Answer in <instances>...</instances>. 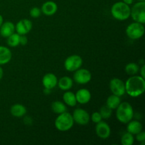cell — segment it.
Returning <instances> with one entry per match:
<instances>
[{
  "label": "cell",
  "mask_w": 145,
  "mask_h": 145,
  "mask_svg": "<svg viewBox=\"0 0 145 145\" xmlns=\"http://www.w3.org/2000/svg\"><path fill=\"white\" fill-rule=\"evenodd\" d=\"M3 22H4V18H3V16H2L0 14V27H1V24H3Z\"/></svg>",
  "instance_id": "37"
},
{
  "label": "cell",
  "mask_w": 145,
  "mask_h": 145,
  "mask_svg": "<svg viewBox=\"0 0 145 145\" xmlns=\"http://www.w3.org/2000/svg\"><path fill=\"white\" fill-rule=\"evenodd\" d=\"M77 103L80 104H86L90 101L91 99V92L86 89H81L75 93Z\"/></svg>",
  "instance_id": "14"
},
{
  "label": "cell",
  "mask_w": 145,
  "mask_h": 145,
  "mask_svg": "<svg viewBox=\"0 0 145 145\" xmlns=\"http://www.w3.org/2000/svg\"><path fill=\"white\" fill-rule=\"evenodd\" d=\"M91 74L87 69H78L73 75L74 80L79 84H86L91 79Z\"/></svg>",
  "instance_id": "9"
},
{
  "label": "cell",
  "mask_w": 145,
  "mask_h": 145,
  "mask_svg": "<svg viewBox=\"0 0 145 145\" xmlns=\"http://www.w3.org/2000/svg\"><path fill=\"white\" fill-rule=\"evenodd\" d=\"M110 89L113 94L122 96L125 93V85L123 80L118 78H113L110 81L109 84Z\"/></svg>",
  "instance_id": "10"
},
{
  "label": "cell",
  "mask_w": 145,
  "mask_h": 145,
  "mask_svg": "<svg viewBox=\"0 0 145 145\" xmlns=\"http://www.w3.org/2000/svg\"><path fill=\"white\" fill-rule=\"evenodd\" d=\"M32 122V119H31L29 116H26V117H25V118H24V123H25V124L31 125L33 123Z\"/></svg>",
  "instance_id": "32"
},
{
  "label": "cell",
  "mask_w": 145,
  "mask_h": 145,
  "mask_svg": "<svg viewBox=\"0 0 145 145\" xmlns=\"http://www.w3.org/2000/svg\"><path fill=\"white\" fill-rule=\"evenodd\" d=\"M43 92L45 93V94L48 95V94H50V93H51V89H46V88H45V89H44V90H43Z\"/></svg>",
  "instance_id": "36"
},
{
  "label": "cell",
  "mask_w": 145,
  "mask_h": 145,
  "mask_svg": "<svg viewBox=\"0 0 145 145\" xmlns=\"http://www.w3.org/2000/svg\"><path fill=\"white\" fill-rule=\"evenodd\" d=\"M142 130V125L140 121L130 120L129 123H127V131L133 134V135H137V133L141 132Z\"/></svg>",
  "instance_id": "20"
},
{
  "label": "cell",
  "mask_w": 145,
  "mask_h": 145,
  "mask_svg": "<svg viewBox=\"0 0 145 145\" xmlns=\"http://www.w3.org/2000/svg\"><path fill=\"white\" fill-rule=\"evenodd\" d=\"M139 1H145V0H138Z\"/></svg>",
  "instance_id": "38"
},
{
  "label": "cell",
  "mask_w": 145,
  "mask_h": 145,
  "mask_svg": "<svg viewBox=\"0 0 145 145\" xmlns=\"http://www.w3.org/2000/svg\"><path fill=\"white\" fill-rule=\"evenodd\" d=\"M123 1L127 5H130L133 3V0H123Z\"/></svg>",
  "instance_id": "34"
},
{
  "label": "cell",
  "mask_w": 145,
  "mask_h": 145,
  "mask_svg": "<svg viewBox=\"0 0 145 145\" xmlns=\"http://www.w3.org/2000/svg\"><path fill=\"white\" fill-rule=\"evenodd\" d=\"M125 70L127 74L133 76V75H135L138 73V72L140 71V67L137 63L130 62L126 65Z\"/></svg>",
  "instance_id": "25"
},
{
  "label": "cell",
  "mask_w": 145,
  "mask_h": 145,
  "mask_svg": "<svg viewBox=\"0 0 145 145\" xmlns=\"http://www.w3.org/2000/svg\"><path fill=\"white\" fill-rule=\"evenodd\" d=\"M28 43V38L25 35H20V45H25Z\"/></svg>",
  "instance_id": "31"
},
{
  "label": "cell",
  "mask_w": 145,
  "mask_h": 145,
  "mask_svg": "<svg viewBox=\"0 0 145 145\" xmlns=\"http://www.w3.org/2000/svg\"><path fill=\"white\" fill-rule=\"evenodd\" d=\"M134 135L127 132V133H124V135L122 136L120 142L123 145H133L134 143Z\"/></svg>",
  "instance_id": "26"
},
{
  "label": "cell",
  "mask_w": 145,
  "mask_h": 145,
  "mask_svg": "<svg viewBox=\"0 0 145 145\" xmlns=\"http://www.w3.org/2000/svg\"><path fill=\"white\" fill-rule=\"evenodd\" d=\"M125 93L133 98L139 97L145 91V79L141 76H130L125 82Z\"/></svg>",
  "instance_id": "1"
},
{
  "label": "cell",
  "mask_w": 145,
  "mask_h": 145,
  "mask_svg": "<svg viewBox=\"0 0 145 145\" xmlns=\"http://www.w3.org/2000/svg\"><path fill=\"white\" fill-rule=\"evenodd\" d=\"M144 25L136 21L128 25L125 30L127 36L132 40H137L141 38L144 35Z\"/></svg>",
  "instance_id": "5"
},
{
  "label": "cell",
  "mask_w": 145,
  "mask_h": 145,
  "mask_svg": "<svg viewBox=\"0 0 145 145\" xmlns=\"http://www.w3.org/2000/svg\"><path fill=\"white\" fill-rule=\"evenodd\" d=\"M74 121L80 125H86L90 121V115L86 110L82 108H76L72 114Z\"/></svg>",
  "instance_id": "8"
},
{
  "label": "cell",
  "mask_w": 145,
  "mask_h": 145,
  "mask_svg": "<svg viewBox=\"0 0 145 145\" xmlns=\"http://www.w3.org/2000/svg\"><path fill=\"white\" fill-rule=\"evenodd\" d=\"M51 108H52V111L58 115L61 114L62 113H65L67 110L66 104L59 101H56L52 102V105H51Z\"/></svg>",
  "instance_id": "23"
},
{
  "label": "cell",
  "mask_w": 145,
  "mask_h": 145,
  "mask_svg": "<svg viewBox=\"0 0 145 145\" xmlns=\"http://www.w3.org/2000/svg\"><path fill=\"white\" fill-rule=\"evenodd\" d=\"M96 133L99 137L103 140H106L108 138L111 133L110 127L107 123L104 121H100L96 123Z\"/></svg>",
  "instance_id": "11"
},
{
  "label": "cell",
  "mask_w": 145,
  "mask_h": 145,
  "mask_svg": "<svg viewBox=\"0 0 145 145\" xmlns=\"http://www.w3.org/2000/svg\"><path fill=\"white\" fill-rule=\"evenodd\" d=\"M10 112L14 117L21 118L24 117L26 114L27 109L24 105L21 103H16L11 107Z\"/></svg>",
  "instance_id": "18"
},
{
  "label": "cell",
  "mask_w": 145,
  "mask_h": 145,
  "mask_svg": "<svg viewBox=\"0 0 145 145\" xmlns=\"http://www.w3.org/2000/svg\"><path fill=\"white\" fill-rule=\"evenodd\" d=\"M111 15L118 21H125L130 16V5L125 4L123 1L116 2L112 6Z\"/></svg>",
  "instance_id": "3"
},
{
  "label": "cell",
  "mask_w": 145,
  "mask_h": 145,
  "mask_svg": "<svg viewBox=\"0 0 145 145\" xmlns=\"http://www.w3.org/2000/svg\"><path fill=\"white\" fill-rule=\"evenodd\" d=\"M15 25L11 21L3 22L0 27V34L4 38H8V36L15 33Z\"/></svg>",
  "instance_id": "16"
},
{
  "label": "cell",
  "mask_w": 145,
  "mask_h": 145,
  "mask_svg": "<svg viewBox=\"0 0 145 145\" xmlns=\"http://www.w3.org/2000/svg\"><path fill=\"white\" fill-rule=\"evenodd\" d=\"M7 44L11 48H15L20 45V35L17 33H14L7 38Z\"/></svg>",
  "instance_id": "24"
},
{
  "label": "cell",
  "mask_w": 145,
  "mask_h": 145,
  "mask_svg": "<svg viewBox=\"0 0 145 145\" xmlns=\"http://www.w3.org/2000/svg\"><path fill=\"white\" fill-rule=\"evenodd\" d=\"M112 110H113L110 109L108 106L105 105V106H103L101 108L100 110H99V113H100L102 118L107 120V119L110 118V116H111Z\"/></svg>",
  "instance_id": "27"
},
{
  "label": "cell",
  "mask_w": 145,
  "mask_h": 145,
  "mask_svg": "<svg viewBox=\"0 0 145 145\" xmlns=\"http://www.w3.org/2000/svg\"><path fill=\"white\" fill-rule=\"evenodd\" d=\"M62 99H63L65 104L67 106H70V107H74L77 103L75 93H74L72 91H66V92L63 94Z\"/></svg>",
  "instance_id": "21"
},
{
  "label": "cell",
  "mask_w": 145,
  "mask_h": 145,
  "mask_svg": "<svg viewBox=\"0 0 145 145\" xmlns=\"http://www.w3.org/2000/svg\"><path fill=\"white\" fill-rule=\"evenodd\" d=\"M57 85L62 91H69L73 86V80L69 76H62L58 80Z\"/></svg>",
  "instance_id": "19"
},
{
  "label": "cell",
  "mask_w": 145,
  "mask_h": 145,
  "mask_svg": "<svg viewBox=\"0 0 145 145\" xmlns=\"http://www.w3.org/2000/svg\"><path fill=\"white\" fill-rule=\"evenodd\" d=\"M33 28V23L29 19H21L15 25L16 32L19 35H26Z\"/></svg>",
  "instance_id": "12"
},
{
  "label": "cell",
  "mask_w": 145,
  "mask_h": 145,
  "mask_svg": "<svg viewBox=\"0 0 145 145\" xmlns=\"http://www.w3.org/2000/svg\"><path fill=\"white\" fill-rule=\"evenodd\" d=\"M83 65L82 57L78 55H72L68 57L64 62L65 69L68 72H75Z\"/></svg>",
  "instance_id": "7"
},
{
  "label": "cell",
  "mask_w": 145,
  "mask_h": 145,
  "mask_svg": "<svg viewBox=\"0 0 145 145\" xmlns=\"http://www.w3.org/2000/svg\"><path fill=\"white\" fill-rule=\"evenodd\" d=\"M140 76L144 79L145 78V65H143L142 66L141 69H140Z\"/></svg>",
  "instance_id": "33"
},
{
  "label": "cell",
  "mask_w": 145,
  "mask_h": 145,
  "mask_svg": "<svg viewBox=\"0 0 145 145\" xmlns=\"http://www.w3.org/2000/svg\"><path fill=\"white\" fill-rule=\"evenodd\" d=\"M74 124V121L72 115L67 111L59 114L55 120V127L60 132H66L71 130Z\"/></svg>",
  "instance_id": "4"
},
{
  "label": "cell",
  "mask_w": 145,
  "mask_h": 145,
  "mask_svg": "<svg viewBox=\"0 0 145 145\" xmlns=\"http://www.w3.org/2000/svg\"><path fill=\"white\" fill-rule=\"evenodd\" d=\"M135 135H136V140H137L138 142H141L142 144H144L145 142V132L142 130L141 132L137 133V134Z\"/></svg>",
  "instance_id": "30"
},
{
  "label": "cell",
  "mask_w": 145,
  "mask_h": 145,
  "mask_svg": "<svg viewBox=\"0 0 145 145\" xmlns=\"http://www.w3.org/2000/svg\"><path fill=\"white\" fill-rule=\"evenodd\" d=\"M120 103H121L120 97L115 94L109 96L106 100V106H108L112 110H115V109L117 108Z\"/></svg>",
  "instance_id": "22"
},
{
  "label": "cell",
  "mask_w": 145,
  "mask_h": 145,
  "mask_svg": "<svg viewBox=\"0 0 145 145\" xmlns=\"http://www.w3.org/2000/svg\"><path fill=\"white\" fill-rule=\"evenodd\" d=\"M130 16L136 22L145 23V1H138L130 8Z\"/></svg>",
  "instance_id": "6"
},
{
  "label": "cell",
  "mask_w": 145,
  "mask_h": 145,
  "mask_svg": "<svg viewBox=\"0 0 145 145\" xmlns=\"http://www.w3.org/2000/svg\"><path fill=\"white\" fill-rule=\"evenodd\" d=\"M41 14H42L41 9L40 8H38V7H33V8H32L30 10V16L32 18H38V17L40 16Z\"/></svg>",
  "instance_id": "28"
},
{
  "label": "cell",
  "mask_w": 145,
  "mask_h": 145,
  "mask_svg": "<svg viewBox=\"0 0 145 145\" xmlns=\"http://www.w3.org/2000/svg\"><path fill=\"white\" fill-rule=\"evenodd\" d=\"M3 76H4V69H3V68L0 66V80L2 79Z\"/></svg>",
  "instance_id": "35"
},
{
  "label": "cell",
  "mask_w": 145,
  "mask_h": 145,
  "mask_svg": "<svg viewBox=\"0 0 145 145\" xmlns=\"http://www.w3.org/2000/svg\"><path fill=\"white\" fill-rule=\"evenodd\" d=\"M116 118L120 123L127 124L134 117V110L128 102H123L116 108Z\"/></svg>",
  "instance_id": "2"
},
{
  "label": "cell",
  "mask_w": 145,
  "mask_h": 145,
  "mask_svg": "<svg viewBox=\"0 0 145 145\" xmlns=\"http://www.w3.org/2000/svg\"><path fill=\"white\" fill-rule=\"evenodd\" d=\"M40 9L42 13H43V14H45V16H50L56 14L58 9V7L57 4L55 1H48L42 4Z\"/></svg>",
  "instance_id": "15"
},
{
  "label": "cell",
  "mask_w": 145,
  "mask_h": 145,
  "mask_svg": "<svg viewBox=\"0 0 145 145\" xmlns=\"http://www.w3.org/2000/svg\"><path fill=\"white\" fill-rule=\"evenodd\" d=\"M58 79L56 75L53 73H48L42 77V85L46 89L52 90L57 85Z\"/></svg>",
  "instance_id": "13"
},
{
  "label": "cell",
  "mask_w": 145,
  "mask_h": 145,
  "mask_svg": "<svg viewBox=\"0 0 145 145\" xmlns=\"http://www.w3.org/2000/svg\"><path fill=\"white\" fill-rule=\"evenodd\" d=\"M12 57L11 51L5 46L0 45V65H6L11 61Z\"/></svg>",
  "instance_id": "17"
},
{
  "label": "cell",
  "mask_w": 145,
  "mask_h": 145,
  "mask_svg": "<svg viewBox=\"0 0 145 145\" xmlns=\"http://www.w3.org/2000/svg\"><path fill=\"white\" fill-rule=\"evenodd\" d=\"M90 119L92 120V122L94 123H98L100 121L102 120V117L101 116L100 113L99 112H94V113H92L91 116H90Z\"/></svg>",
  "instance_id": "29"
}]
</instances>
